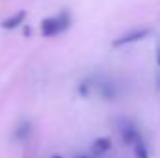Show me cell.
Returning a JSON list of instances; mask_svg holds the SVG:
<instances>
[{
    "label": "cell",
    "instance_id": "cell-1",
    "mask_svg": "<svg viewBox=\"0 0 160 158\" xmlns=\"http://www.w3.org/2000/svg\"><path fill=\"white\" fill-rule=\"evenodd\" d=\"M73 24V17L67 9H62L58 15H52V17H47L43 19L39 24L41 36L43 37H56L63 32H67Z\"/></svg>",
    "mask_w": 160,
    "mask_h": 158
},
{
    "label": "cell",
    "instance_id": "cell-2",
    "mask_svg": "<svg viewBox=\"0 0 160 158\" xmlns=\"http://www.w3.org/2000/svg\"><path fill=\"white\" fill-rule=\"evenodd\" d=\"M151 34H153L151 28H134V30L123 34L119 37H116V39L112 41V47L119 48V47H127V45H134V43H140V41L147 39Z\"/></svg>",
    "mask_w": 160,
    "mask_h": 158
},
{
    "label": "cell",
    "instance_id": "cell-3",
    "mask_svg": "<svg viewBox=\"0 0 160 158\" xmlns=\"http://www.w3.org/2000/svg\"><path fill=\"white\" fill-rule=\"evenodd\" d=\"M119 136L123 145H128V147H132L138 140H142V132L138 125L132 123L130 119H119Z\"/></svg>",
    "mask_w": 160,
    "mask_h": 158
},
{
    "label": "cell",
    "instance_id": "cell-4",
    "mask_svg": "<svg viewBox=\"0 0 160 158\" xmlns=\"http://www.w3.org/2000/svg\"><path fill=\"white\" fill-rule=\"evenodd\" d=\"M34 134V121L32 119H21L17 123V126L13 128V141L24 143L32 138Z\"/></svg>",
    "mask_w": 160,
    "mask_h": 158
},
{
    "label": "cell",
    "instance_id": "cell-5",
    "mask_svg": "<svg viewBox=\"0 0 160 158\" xmlns=\"http://www.w3.org/2000/svg\"><path fill=\"white\" fill-rule=\"evenodd\" d=\"M97 91H99V97L102 99V101H116L118 97H119V89H118V86H116V82H112V80H99L97 82Z\"/></svg>",
    "mask_w": 160,
    "mask_h": 158
},
{
    "label": "cell",
    "instance_id": "cell-6",
    "mask_svg": "<svg viewBox=\"0 0 160 158\" xmlns=\"http://www.w3.org/2000/svg\"><path fill=\"white\" fill-rule=\"evenodd\" d=\"M24 21H26V11H24V9H21V11H15L13 15L6 17V19L0 22V26H2L4 30H15V28L22 26V24H24Z\"/></svg>",
    "mask_w": 160,
    "mask_h": 158
},
{
    "label": "cell",
    "instance_id": "cell-7",
    "mask_svg": "<svg viewBox=\"0 0 160 158\" xmlns=\"http://www.w3.org/2000/svg\"><path fill=\"white\" fill-rule=\"evenodd\" d=\"M110 149H112V140L106 138V136L97 138V140L91 143V153H93L95 156H102V155H106Z\"/></svg>",
    "mask_w": 160,
    "mask_h": 158
},
{
    "label": "cell",
    "instance_id": "cell-8",
    "mask_svg": "<svg viewBox=\"0 0 160 158\" xmlns=\"http://www.w3.org/2000/svg\"><path fill=\"white\" fill-rule=\"evenodd\" d=\"M97 82L99 80L95 78V77H88V78L80 80L78 87H77V91H78L80 97H84V99H88V97H91V93H93V89H97Z\"/></svg>",
    "mask_w": 160,
    "mask_h": 158
},
{
    "label": "cell",
    "instance_id": "cell-9",
    "mask_svg": "<svg viewBox=\"0 0 160 158\" xmlns=\"http://www.w3.org/2000/svg\"><path fill=\"white\" fill-rule=\"evenodd\" d=\"M132 153H134V158H151V153H149V147L145 143V140H138L134 145H132Z\"/></svg>",
    "mask_w": 160,
    "mask_h": 158
},
{
    "label": "cell",
    "instance_id": "cell-10",
    "mask_svg": "<svg viewBox=\"0 0 160 158\" xmlns=\"http://www.w3.org/2000/svg\"><path fill=\"white\" fill-rule=\"evenodd\" d=\"M22 36H26V37H28V36H32V28H30V26H24V30H22Z\"/></svg>",
    "mask_w": 160,
    "mask_h": 158
},
{
    "label": "cell",
    "instance_id": "cell-11",
    "mask_svg": "<svg viewBox=\"0 0 160 158\" xmlns=\"http://www.w3.org/2000/svg\"><path fill=\"white\" fill-rule=\"evenodd\" d=\"M157 65H158V69H160V48H158V52H157Z\"/></svg>",
    "mask_w": 160,
    "mask_h": 158
},
{
    "label": "cell",
    "instance_id": "cell-12",
    "mask_svg": "<svg viewBox=\"0 0 160 158\" xmlns=\"http://www.w3.org/2000/svg\"><path fill=\"white\" fill-rule=\"evenodd\" d=\"M75 158H89L88 155H78V156H75Z\"/></svg>",
    "mask_w": 160,
    "mask_h": 158
},
{
    "label": "cell",
    "instance_id": "cell-13",
    "mask_svg": "<svg viewBox=\"0 0 160 158\" xmlns=\"http://www.w3.org/2000/svg\"><path fill=\"white\" fill-rule=\"evenodd\" d=\"M50 158H63V156H62V155H52Z\"/></svg>",
    "mask_w": 160,
    "mask_h": 158
},
{
    "label": "cell",
    "instance_id": "cell-14",
    "mask_svg": "<svg viewBox=\"0 0 160 158\" xmlns=\"http://www.w3.org/2000/svg\"><path fill=\"white\" fill-rule=\"evenodd\" d=\"M157 82H158V84H157V87H158V91H160V77L157 78Z\"/></svg>",
    "mask_w": 160,
    "mask_h": 158
}]
</instances>
